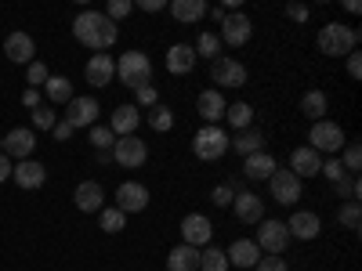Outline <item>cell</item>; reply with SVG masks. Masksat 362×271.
Instances as JSON below:
<instances>
[{"instance_id": "1", "label": "cell", "mask_w": 362, "mask_h": 271, "mask_svg": "<svg viewBox=\"0 0 362 271\" xmlns=\"http://www.w3.org/2000/svg\"><path fill=\"white\" fill-rule=\"evenodd\" d=\"M73 37L83 44V47H90V51H105V47H112L116 44V22H109L102 11H80L76 15V22H73Z\"/></svg>"}, {"instance_id": "2", "label": "cell", "mask_w": 362, "mask_h": 271, "mask_svg": "<svg viewBox=\"0 0 362 271\" xmlns=\"http://www.w3.org/2000/svg\"><path fill=\"white\" fill-rule=\"evenodd\" d=\"M315 47L329 58H348L355 47H358V29L351 25H341V22H329L319 29V37H315Z\"/></svg>"}, {"instance_id": "3", "label": "cell", "mask_w": 362, "mask_h": 271, "mask_svg": "<svg viewBox=\"0 0 362 271\" xmlns=\"http://www.w3.org/2000/svg\"><path fill=\"white\" fill-rule=\"evenodd\" d=\"M116 80L124 83V87H131V90L145 87L148 80H153V62H148V54H145V51L119 54V58H116Z\"/></svg>"}, {"instance_id": "4", "label": "cell", "mask_w": 362, "mask_h": 271, "mask_svg": "<svg viewBox=\"0 0 362 271\" xmlns=\"http://www.w3.org/2000/svg\"><path fill=\"white\" fill-rule=\"evenodd\" d=\"M308 148H315V152L322 156H337L341 148H344V131L341 124H329V119H319V124H312L308 131Z\"/></svg>"}, {"instance_id": "5", "label": "cell", "mask_w": 362, "mask_h": 271, "mask_svg": "<svg viewBox=\"0 0 362 271\" xmlns=\"http://www.w3.org/2000/svg\"><path fill=\"white\" fill-rule=\"evenodd\" d=\"M257 250L261 253H268V257H283L286 253V246H290V231H286V224L283 221H261L257 224Z\"/></svg>"}, {"instance_id": "6", "label": "cell", "mask_w": 362, "mask_h": 271, "mask_svg": "<svg viewBox=\"0 0 362 271\" xmlns=\"http://www.w3.org/2000/svg\"><path fill=\"white\" fill-rule=\"evenodd\" d=\"M225 148H228V138H225L221 127H199L196 138H192V152H196V159H203V163L221 159Z\"/></svg>"}, {"instance_id": "7", "label": "cell", "mask_w": 362, "mask_h": 271, "mask_svg": "<svg viewBox=\"0 0 362 271\" xmlns=\"http://www.w3.org/2000/svg\"><path fill=\"white\" fill-rule=\"evenodd\" d=\"M112 159H116L119 167H127V170H138V167L148 159V145H145L138 134H131V138H116V145H112Z\"/></svg>"}, {"instance_id": "8", "label": "cell", "mask_w": 362, "mask_h": 271, "mask_svg": "<svg viewBox=\"0 0 362 271\" xmlns=\"http://www.w3.org/2000/svg\"><path fill=\"white\" fill-rule=\"evenodd\" d=\"M210 235H214V224H210L206 214H185L181 217V243L185 246L203 250V246H210Z\"/></svg>"}, {"instance_id": "9", "label": "cell", "mask_w": 362, "mask_h": 271, "mask_svg": "<svg viewBox=\"0 0 362 271\" xmlns=\"http://www.w3.org/2000/svg\"><path fill=\"white\" fill-rule=\"evenodd\" d=\"M250 37H254V22H250L243 11H232V15H225V22H221V33H218V40H221V44H228V47H243Z\"/></svg>"}, {"instance_id": "10", "label": "cell", "mask_w": 362, "mask_h": 271, "mask_svg": "<svg viewBox=\"0 0 362 271\" xmlns=\"http://www.w3.org/2000/svg\"><path fill=\"white\" fill-rule=\"evenodd\" d=\"M210 80H214L218 87H225V90L243 87L247 83V66L235 62V58H214V62H210Z\"/></svg>"}, {"instance_id": "11", "label": "cell", "mask_w": 362, "mask_h": 271, "mask_svg": "<svg viewBox=\"0 0 362 271\" xmlns=\"http://www.w3.org/2000/svg\"><path fill=\"white\" fill-rule=\"evenodd\" d=\"M33 148H37V134L29 131V127H15V131L4 134V156H8L11 163L29 159V156H33Z\"/></svg>"}, {"instance_id": "12", "label": "cell", "mask_w": 362, "mask_h": 271, "mask_svg": "<svg viewBox=\"0 0 362 271\" xmlns=\"http://www.w3.org/2000/svg\"><path fill=\"white\" fill-rule=\"evenodd\" d=\"M148 206V188L138 185V181H124V185L116 188V210L119 214H141Z\"/></svg>"}, {"instance_id": "13", "label": "cell", "mask_w": 362, "mask_h": 271, "mask_svg": "<svg viewBox=\"0 0 362 271\" xmlns=\"http://www.w3.org/2000/svg\"><path fill=\"white\" fill-rule=\"evenodd\" d=\"M98 112H102V109H98V102L83 95V98H73V102H69V112H66L62 119H66V124H69L73 131H80V127H87V131H90V127L98 124Z\"/></svg>"}, {"instance_id": "14", "label": "cell", "mask_w": 362, "mask_h": 271, "mask_svg": "<svg viewBox=\"0 0 362 271\" xmlns=\"http://www.w3.org/2000/svg\"><path fill=\"white\" fill-rule=\"evenodd\" d=\"M11 181H15L22 192H37V188H44L47 170H44V163H37V159H22V163L11 167Z\"/></svg>"}, {"instance_id": "15", "label": "cell", "mask_w": 362, "mask_h": 271, "mask_svg": "<svg viewBox=\"0 0 362 271\" xmlns=\"http://www.w3.org/2000/svg\"><path fill=\"white\" fill-rule=\"evenodd\" d=\"M4 54H8V62H15V66H29V62H37V44H33L29 33L15 29V33L4 40Z\"/></svg>"}, {"instance_id": "16", "label": "cell", "mask_w": 362, "mask_h": 271, "mask_svg": "<svg viewBox=\"0 0 362 271\" xmlns=\"http://www.w3.org/2000/svg\"><path fill=\"white\" fill-rule=\"evenodd\" d=\"M268 188H272V199L283 203V206H290V203L300 199V181L290 170H279V167H276V174L268 177Z\"/></svg>"}, {"instance_id": "17", "label": "cell", "mask_w": 362, "mask_h": 271, "mask_svg": "<svg viewBox=\"0 0 362 271\" xmlns=\"http://www.w3.org/2000/svg\"><path fill=\"white\" fill-rule=\"evenodd\" d=\"M225 95H221V90L218 87H206L203 90V95L196 98V112L206 119V127H218L221 124V119H225Z\"/></svg>"}, {"instance_id": "18", "label": "cell", "mask_w": 362, "mask_h": 271, "mask_svg": "<svg viewBox=\"0 0 362 271\" xmlns=\"http://www.w3.org/2000/svg\"><path fill=\"white\" fill-rule=\"evenodd\" d=\"M319 170H322V156L315 152V148L300 145V148H293V152H290V174H293L297 181H305V177H315Z\"/></svg>"}, {"instance_id": "19", "label": "cell", "mask_w": 362, "mask_h": 271, "mask_svg": "<svg viewBox=\"0 0 362 271\" xmlns=\"http://www.w3.org/2000/svg\"><path fill=\"white\" fill-rule=\"evenodd\" d=\"M83 76H87V83H90V87H109V83L116 80V58H109L105 51H102V54H95V58H87Z\"/></svg>"}, {"instance_id": "20", "label": "cell", "mask_w": 362, "mask_h": 271, "mask_svg": "<svg viewBox=\"0 0 362 271\" xmlns=\"http://www.w3.org/2000/svg\"><path fill=\"white\" fill-rule=\"evenodd\" d=\"M232 210H235V217L243 224H261L264 221V199L254 195V192H235Z\"/></svg>"}, {"instance_id": "21", "label": "cell", "mask_w": 362, "mask_h": 271, "mask_svg": "<svg viewBox=\"0 0 362 271\" xmlns=\"http://www.w3.org/2000/svg\"><path fill=\"white\" fill-rule=\"evenodd\" d=\"M286 231H290V239L312 243V239H319V231H322V221H319V214H312V210H297V214L286 221Z\"/></svg>"}, {"instance_id": "22", "label": "cell", "mask_w": 362, "mask_h": 271, "mask_svg": "<svg viewBox=\"0 0 362 271\" xmlns=\"http://www.w3.org/2000/svg\"><path fill=\"white\" fill-rule=\"evenodd\" d=\"M73 199H76V206H80V214H98V210L105 206V192H102L98 181H80L76 192H73Z\"/></svg>"}, {"instance_id": "23", "label": "cell", "mask_w": 362, "mask_h": 271, "mask_svg": "<svg viewBox=\"0 0 362 271\" xmlns=\"http://www.w3.org/2000/svg\"><path fill=\"white\" fill-rule=\"evenodd\" d=\"M138 124H141L138 105H119V109L112 112V119H109V131H112L116 138H131V134L138 131Z\"/></svg>"}, {"instance_id": "24", "label": "cell", "mask_w": 362, "mask_h": 271, "mask_svg": "<svg viewBox=\"0 0 362 271\" xmlns=\"http://www.w3.org/2000/svg\"><path fill=\"white\" fill-rule=\"evenodd\" d=\"M192 69H196V51H192V44H174V47H167V73L185 76V73H192Z\"/></svg>"}, {"instance_id": "25", "label": "cell", "mask_w": 362, "mask_h": 271, "mask_svg": "<svg viewBox=\"0 0 362 271\" xmlns=\"http://www.w3.org/2000/svg\"><path fill=\"white\" fill-rule=\"evenodd\" d=\"M261 257L264 253L257 250L254 239H235V243L228 246V264H235V267H254Z\"/></svg>"}, {"instance_id": "26", "label": "cell", "mask_w": 362, "mask_h": 271, "mask_svg": "<svg viewBox=\"0 0 362 271\" xmlns=\"http://www.w3.org/2000/svg\"><path fill=\"white\" fill-rule=\"evenodd\" d=\"M272 174H276V159H272L264 148L243 159V177H250V181H268Z\"/></svg>"}, {"instance_id": "27", "label": "cell", "mask_w": 362, "mask_h": 271, "mask_svg": "<svg viewBox=\"0 0 362 271\" xmlns=\"http://www.w3.org/2000/svg\"><path fill=\"white\" fill-rule=\"evenodd\" d=\"M167 271H199V250L196 246H174L167 253Z\"/></svg>"}, {"instance_id": "28", "label": "cell", "mask_w": 362, "mask_h": 271, "mask_svg": "<svg viewBox=\"0 0 362 271\" xmlns=\"http://www.w3.org/2000/svg\"><path fill=\"white\" fill-rule=\"evenodd\" d=\"M225 124L235 127V134H239V131H250V127H254V105H250V102H232V105L225 109Z\"/></svg>"}, {"instance_id": "29", "label": "cell", "mask_w": 362, "mask_h": 271, "mask_svg": "<svg viewBox=\"0 0 362 271\" xmlns=\"http://www.w3.org/2000/svg\"><path fill=\"white\" fill-rule=\"evenodd\" d=\"M261 145H264V134L254 131V127H250V131H239L235 138H228V148H235V152L243 156V159L254 156V152H261Z\"/></svg>"}, {"instance_id": "30", "label": "cell", "mask_w": 362, "mask_h": 271, "mask_svg": "<svg viewBox=\"0 0 362 271\" xmlns=\"http://www.w3.org/2000/svg\"><path fill=\"white\" fill-rule=\"evenodd\" d=\"M44 95H47V102L51 105H69L76 95H73V83H69V76H47V83H44Z\"/></svg>"}, {"instance_id": "31", "label": "cell", "mask_w": 362, "mask_h": 271, "mask_svg": "<svg viewBox=\"0 0 362 271\" xmlns=\"http://www.w3.org/2000/svg\"><path fill=\"white\" fill-rule=\"evenodd\" d=\"M206 11H210V8L203 4V0H174V4H170L174 22H199Z\"/></svg>"}, {"instance_id": "32", "label": "cell", "mask_w": 362, "mask_h": 271, "mask_svg": "<svg viewBox=\"0 0 362 271\" xmlns=\"http://www.w3.org/2000/svg\"><path fill=\"white\" fill-rule=\"evenodd\" d=\"M300 112H305L312 124L326 119V95H322V90H308V95L300 98Z\"/></svg>"}, {"instance_id": "33", "label": "cell", "mask_w": 362, "mask_h": 271, "mask_svg": "<svg viewBox=\"0 0 362 271\" xmlns=\"http://www.w3.org/2000/svg\"><path fill=\"white\" fill-rule=\"evenodd\" d=\"M199 271H228V257L218 246H203L199 250Z\"/></svg>"}, {"instance_id": "34", "label": "cell", "mask_w": 362, "mask_h": 271, "mask_svg": "<svg viewBox=\"0 0 362 271\" xmlns=\"http://www.w3.org/2000/svg\"><path fill=\"white\" fill-rule=\"evenodd\" d=\"M98 224H102V231L116 235V231H124V224H127V214H119L116 206H102V210H98Z\"/></svg>"}, {"instance_id": "35", "label": "cell", "mask_w": 362, "mask_h": 271, "mask_svg": "<svg viewBox=\"0 0 362 271\" xmlns=\"http://www.w3.org/2000/svg\"><path fill=\"white\" fill-rule=\"evenodd\" d=\"M337 224L348 228V231H358V228H362V206H358V203H344V206L337 210Z\"/></svg>"}, {"instance_id": "36", "label": "cell", "mask_w": 362, "mask_h": 271, "mask_svg": "<svg viewBox=\"0 0 362 271\" xmlns=\"http://www.w3.org/2000/svg\"><path fill=\"white\" fill-rule=\"evenodd\" d=\"M148 127L160 131V134H167V131L174 127V112H170L167 105H153V109H148Z\"/></svg>"}, {"instance_id": "37", "label": "cell", "mask_w": 362, "mask_h": 271, "mask_svg": "<svg viewBox=\"0 0 362 271\" xmlns=\"http://www.w3.org/2000/svg\"><path fill=\"white\" fill-rule=\"evenodd\" d=\"M192 51H196L199 58H221V40H218V33H203Z\"/></svg>"}, {"instance_id": "38", "label": "cell", "mask_w": 362, "mask_h": 271, "mask_svg": "<svg viewBox=\"0 0 362 271\" xmlns=\"http://www.w3.org/2000/svg\"><path fill=\"white\" fill-rule=\"evenodd\" d=\"M90 145H95L98 152H109V145H116V134L105 124H95V127H90Z\"/></svg>"}, {"instance_id": "39", "label": "cell", "mask_w": 362, "mask_h": 271, "mask_svg": "<svg viewBox=\"0 0 362 271\" xmlns=\"http://www.w3.org/2000/svg\"><path fill=\"white\" fill-rule=\"evenodd\" d=\"M54 124H58V116H54V109H51V105L33 109V127H37V131H51Z\"/></svg>"}, {"instance_id": "40", "label": "cell", "mask_w": 362, "mask_h": 271, "mask_svg": "<svg viewBox=\"0 0 362 271\" xmlns=\"http://www.w3.org/2000/svg\"><path fill=\"white\" fill-rule=\"evenodd\" d=\"M47 76H51V73H47L44 62H29V66H25V80H29V87H44Z\"/></svg>"}, {"instance_id": "41", "label": "cell", "mask_w": 362, "mask_h": 271, "mask_svg": "<svg viewBox=\"0 0 362 271\" xmlns=\"http://www.w3.org/2000/svg\"><path fill=\"white\" fill-rule=\"evenodd\" d=\"M348 174H358V167H362V148H358V141H351L348 148H344V163H341Z\"/></svg>"}, {"instance_id": "42", "label": "cell", "mask_w": 362, "mask_h": 271, "mask_svg": "<svg viewBox=\"0 0 362 271\" xmlns=\"http://www.w3.org/2000/svg\"><path fill=\"white\" fill-rule=\"evenodd\" d=\"M131 11H134L131 0H109V11H105V18H109V22H119V18H127Z\"/></svg>"}, {"instance_id": "43", "label": "cell", "mask_w": 362, "mask_h": 271, "mask_svg": "<svg viewBox=\"0 0 362 271\" xmlns=\"http://www.w3.org/2000/svg\"><path fill=\"white\" fill-rule=\"evenodd\" d=\"M232 199H235V192H232L228 185H218L214 192H210V203L221 206V210H225V206H232Z\"/></svg>"}, {"instance_id": "44", "label": "cell", "mask_w": 362, "mask_h": 271, "mask_svg": "<svg viewBox=\"0 0 362 271\" xmlns=\"http://www.w3.org/2000/svg\"><path fill=\"white\" fill-rule=\"evenodd\" d=\"M134 95H138V105H145V109H153V105H160V95H156V87H138L134 90Z\"/></svg>"}, {"instance_id": "45", "label": "cell", "mask_w": 362, "mask_h": 271, "mask_svg": "<svg viewBox=\"0 0 362 271\" xmlns=\"http://www.w3.org/2000/svg\"><path fill=\"white\" fill-rule=\"evenodd\" d=\"M319 174H326V177H329V181H334V185H337V181H341V177H348V170H344V167H341V159H326V163H322V170H319Z\"/></svg>"}, {"instance_id": "46", "label": "cell", "mask_w": 362, "mask_h": 271, "mask_svg": "<svg viewBox=\"0 0 362 271\" xmlns=\"http://www.w3.org/2000/svg\"><path fill=\"white\" fill-rule=\"evenodd\" d=\"M254 271H290V267H286L283 257H261V260L254 264Z\"/></svg>"}, {"instance_id": "47", "label": "cell", "mask_w": 362, "mask_h": 271, "mask_svg": "<svg viewBox=\"0 0 362 271\" xmlns=\"http://www.w3.org/2000/svg\"><path fill=\"white\" fill-rule=\"evenodd\" d=\"M73 134H76V131H73V127L66 124V119H58V124L51 127V138H54V141H69Z\"/></svg>"}, {"instance_id": "48", "label": "cell", "mask_w": 362, "mask_h": 271, "mask_svg": "<svg viewBox=\"0 0 362 271\" xmlns=\"http://www.w3.org/2000/svg\"><path fill=\"white\" fill-rule=\"evenodd\" d=\"M286 18H293V22H308L312 11H308L305 4H286Z\"/></svg>"}, {"instance_id": "49", "label": "cell", "mask_w": 362, "mask_h": 271, "mask_svg": "<svg viewBox=\"0 0 362 271\" xmlns=\"http://www.w3.org/2000/svg\"><path fill=\"white\" fill-rule=\"evenodd\" d=\"M22 105L33 112V109H40V90L37 87H29V90H22Z\"/></svg>"}, {"instance_id": "50", "label": "cell", "mask_w": 362, "mask_h": 271, "mask_svg": "<svg viewBox=\"0 0 362 271\" xmlns=\"http://www.w3.org/2000/svg\"><path fill=\"white\" fill-rule=\"evenodd\" d=\"M348 76H351V80H358V76H362V54H358V51H351V54H348Z\"/></svg>"}, {"instance_id": "51", "label": "cell", "mask_w": 362, "mask_h": 271, "mask_svg": "<svg viewBox=\"0 0 362 271\" xmlns=\"http://www.w3.org/2000/svg\"><path fill=\"white\" fill-rule=\"evenodd\" d=\"M138 8L153 15V11H163V0H138Z\"/></svg>"}, {"instance_id": "52", "label": "cell", "mask_w": 362, "mask_h": 271, "mask_svg": "<svg viewBox=\"0 0 362 271\" xmlns=\"http://www.w3.org/2000/svg\"><path fill=\"white\" fill-rule=\"evenodd\" d=\"M11 167H15V163H11L4 152H0V181H8V177H11Z\"/></svg>"}, {"instance_id": "53", "label": "cell", "mask_w": 362, "mask_h": 271, "mask_svg": "<svg viewBox=\"0 0 362 271\" xmlns=\"http://www.w3.org/2000/svg\"><path fill=\"white\" fill-rule=\"evenodd\" d=\"M0 152H4V138H0Z\"/></svg>"}]
</instances>
